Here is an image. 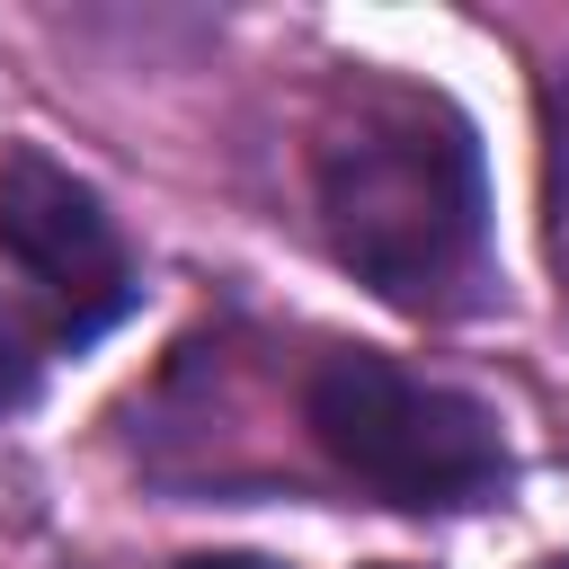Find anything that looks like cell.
Instances as JSON below:
<instances>
[{
	"label": "cell",
	"mask_w": 569,
	"mask_h": 569,
	"mask_svg": "<svg viewBox=\"0 0 569 569\" xmlns=\"http://www.w3.org/2000/svg\"><path fill=\"white\" fill-rule=\"evenodd\" d=\"M542 569H569V560H542Z\"/></svg>",
	"instance_id": "ba28073f"
},
{
	"label": "cell",
	"mask_w": 569,
	"mask_h": 569,
	"mask_svg": "<svg viewBox=\"0 0 569 569\" xmlns=\"http://www.w3.org/2000/svg\"><path fill=\"white\" fill-rule=\"evenodd\" d=\"M27 391H36V356H27L18 320L0 311V418H9V409H27Z\"/></svg>",
	"instance_id": "5b68a950"
},
{
	"label": "cell",
	"mask_w": 569,
	"mask_h": 569,
	"mask_svg": "<svg viewBox=\"0 0 569 569\" xmlns=\"http://www.w3.org/2000/svg\"><path fill=\"white\" fill-rule=\"evenodd\" d=\"M373 569H409V560H373Z\"/></svg>",
	"instance_id": "52a82bcc"
},
{
	"label": "cell",
	"mask_w": 569,
	"mask_h": 569,
	"mask_svg": "<svg viewBox=\"0 0 569 569\" xmlns=\"http://www.w3.org/2000/svg\"><path fill=\"white\" fill-rule=\"evenodd\" d=\"M302 427L365 498L409 507V516L489 507L516 471L498 418L471 391L427 382V373H409L373 347H329L302 373Z\"/></svg>",
	"instance_id": "7a4b0ae2"
},
{
	"label": "cell",
	"mask_w": 569,
	"mask_h": 569,
	"mask_svg": "<svg viewBox=\"0 0 569 569\" xmlns=\"http://www.w3.org/2000/svg\"><path fill=\"white\" fill-rule=\"evenodd\" d=\"M542 116H551V258L569 267V62L542 89Z\"/></svg>",
	"instance_id": "277c9868"
},
{
	"label": "cell",
	"mask_w": 569,
	"mask_h": 569,
	"mask_svg": "<svg viewBox=\"0 0 569 569\" xmlns=\"http://www.w3.org/2000/svg\"><path fill=\"white\" fill-rule=\"evenodd\" d=\"M311 196L338 267L400 311H453L489 276V160L453 98L418 80L338 89L311 142Z\"/></svg>",
	"instance_id": "6da1fadb"
},
{
	"label": "cell",
	"mask_w": 569,
	"mask_h": 569,
	"mask_svg": "<svg viewBox=\"0 0 569 569\" xmlns=\"http://www.w3.org/2000/svg\"><path fill=\"white\" fill-rule=\"evenodd\" d=\"M0 258L36 284L53 347L107 338L142 293L133 284V249H124L116 213L98 204V187L71 178L62 160H44L36 142H18L0 160Z\"/></svg>",
	"instance_id": "3957f363"
},
{
	"label": "cell",
	"mask_w": 569,
	"mask_h": 569,
	"mask_svg": "<svg viewBox=\"0 0 569 569\" xmlns=\"http://www.w3.org/2000/svg\"><path fill=\"white\" fill-rule=\"evenodd\" d=\"M178 569H276V560H258V551H196V560H178Z\"/></svg>",
	"instance_id": "8992f818"
}]
</instances>
